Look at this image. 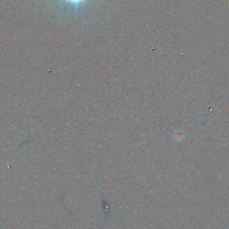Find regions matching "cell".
Wrapping results in <instances>:
<instances>
[{
    "instance_id": "cell-1",
    "label": "cell",
    "mask_w": 229,
    "mask_h": 229,
    "mask_svg": "<svg viewBox=\"0 0 229 229\" xmlns=\"http://www.w3.org/2000/svg\"><path fill=\"white\" fill-rule=\"evenodd\" d=\"M82 1H84V0H67V1L73 3V4H74L76 5H77V4H79V3H81Z\"/></svg>"
}]
</instances>
